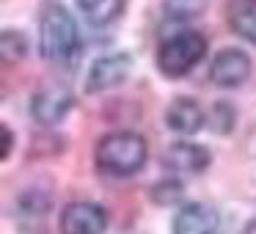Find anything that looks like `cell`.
Masks as SVG:
<instances>
[{"label":"cell","mask_w":256,"mask_h":234,"mask_svg":"<svg viewBox=\"0 0 256 234\" xmlns=\"http://www.w3.org/2000/svg\"><path fill=\"white\" fill-rule=\"evenodd\" d=\"M72 94L66 86H44L42 91H36L30 100V113L39 124H58L69 110H72Z\"/></svg>","instance_id":"52a82bcc"},{"label":"cell","mask_w":256,"mask_h":234,"mask_svg":"<svg viewBox=\"0 0 256 234\" xmlns=\"http://www.w3.org/2000/svg\"><path fill=\"white\" fill-rule=\"evenodd\" d=\"M210 162H212L210 149H204L198 144H188V140H179V144L168 146L162 152V166L176 174H201L210 168Z\"/></svg>","instance_id":"ba28073f"},{"label":"cell","mask_w":256,"mask_h":234,"mask_svg":"<svg viewBox=\"0 0 256 234\" xmlns=\"http://www.w3.org/2000/svg\"><path fill=\"white\" fill-rule=\"evenodd\" d=\"M39 50L44 61L58 64V66H69L78 61L80 56V34L74 25L72 14L58 3L42 12V28H39Z\"/></svg>","instance_id":"6da1fadb"},{"label":"cell","mask_w":256,"mask_h":234,"mask_svg":"<svg viewBox=\"0 0 256 234\" xmlns=\"http://www.w3.org/2000/svg\"><path fill=\"white\" fill-rule=\"evenodd\" d=\"M206 52V39L196 30H182L160 44L157 50V66L166 78H184Z\"/></svg>","instance_id":"3957f363"},{"label":"cell","mask_w":256,"mask_h":234,"mask_svg":"<svg viewBox=\"0 0 256 234\" xmlns=\"http://www.w3.org/2000/svg\"><path fill=\"white\" fill-rule=\"evenodd\" d=\"M204 6V0H166V14L176 20H188V17H196Z\"/></svg>","instance_id":"5bb4252c"},{"label":"cell","mask_w":256,"mask_h":234,"mask_svg":"<svg viewBox=\"0 0 256 234\" xmlns=\"http://www.w3.org/2000/svg\"><path fill=\"white\" fill-rule=\"evenodd\" d=\"M248 74H250V58L242 50L226 47L212 58L210 78L218 88H237L248 80Z\"/></svg>","instance_id":"8992f818"},{"label":"cell","mask_w":256,"mask_h":234,"mask_svg":"<svg viewBox=\"0 0 256 234\" xmlns=\"http://www.w3.org/2000/svg\"><path fill=\"white\" fill-rule=\"evenodd\" d=\"M61 234H105L108 212L94 201H72L61 212Z\"/></svg>","instance_id":"277c9868"},{"label":"cell","mask_w":256,"mask_h":234,"mask_svg":"<svg viewBox=\"0 0 256 234\" xmlns=\"http://www.w3.org/2000/svg\"><path fill=\"white\" fill-rule=\"evenodd\" d=\"M218 212L210 204L190 201L176 212L171 223V234H215L218 232Z\"/></svg>","instance_id":"9c48e42d"},{"label":"cell","mask_w":256,"mask_h":234,"mask_svg":"<svg viewBox=\"0 0 256 234\" xmlns=\"http://www.w3.org/2000/svg\"><path fill=\"white\" fill-rule=\"evenodd\" d=\"M228 25L237 36L256 44V0H234L228 8Z\"/></svg>","instance_id":"8fae6325"},{"label":"cell","mask_w":256,"mask_h":234,"mask_svg":"<svg viewBox=\"0 0 256 234\" xmlns=\"http://www.w3.org/2000/svg\"><path fill=\"white\" fill-rule=\"evenodd\" d=\"M166 124L179 135H193L204 127V110L196 100L188 96H176L166 110Z\"/></svg>","instance_id":"30bf717a"},{"label":"cell","mask_w":256,"mask_h":234,"mask_svg":"<svg viewBox=\"0 0 256 234\" xmlns=\"http://www.w3.org/2000/svg\"><path fill=\"white\" fill-rule=\"evenodd\" d=\"M132 72V58L127 52H110V56H102L94 61L88 72V80H86V91L88 94H96V91H108L116 88L118 83L130 78Z\"/></svg>","instance_id":"5b68a950"},{"label":"cell","mask_w":256,"mask_h":234,"mask_svg":"<svg viewBox=\"0 0 256 234\" xmlns=\"http://www.w3.org/2000/svg\"><path fill=\"white\" fill-rule=\"evenodd\" d=\"M210 127L215 130L218 135L232 132V127H234V108L226 105V102L212 105V110H210Z\"/></svg>","instance_id":"4fadbf2b"},{"label":"cell","mask_w":256,"mask_h":234,"mask_svg":"<svg viewBox=\"0 0 256 234\" xmlns=\"http://www.w3.org/2000/svg\"><path fill=\"white\" fill-rule=\"evenodd\" d=\"M78 8L91 25H110L122 17L124 0H78Z\"/></svg>","instance_id":"7c38bea8"},{"label":"cell","mask_w":256,"mask_h":234,"mask_svg":"<svg viewBox=\"0 0 256 234\" xmlns=\"http://www.w3.org/2000/svg\"><path fill=\"white\" fill-rule=\"evenodd\" d=\"M96 168L108 176H132L140 168L146 166V157H149V149H146V140L140 138L138 132H110L96 144Z\"/></svg>","instance_id":"7a4b0ae2"},{"label":"cell","mask_w":256,"mask_h":234,"mask_svg":"<svg viewBox=\"0 0 256 234\" xmlns=\"http://www.w3.org/2000/svg\"><path fill=\"white\" fill-rule=\"evenodd\" d=\"M12 140H14L12 130H8V127H3V154H0L3 160H6L8 154H12Z\"/></svg>","instance_id":"9a60e30c"}]
</instances>
